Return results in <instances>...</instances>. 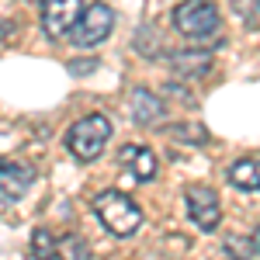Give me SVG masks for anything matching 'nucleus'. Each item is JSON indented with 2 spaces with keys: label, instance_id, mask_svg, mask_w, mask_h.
<instances>
[{
  "label": "nucleus",
  "instance_id": "obj_2",
  "mask_svg": "<svg viewBox=\"0 0 260 260\" xmlns=\"http://www.w3.org/2000/svg\"><path fill=\"white\" fill-rule=\"evenodd\" d=\"M111 139V121L104 118V115H87V118L73 121V128L66 132V146H70V153L77 156V160H98L101 149L108 146Z\"/></svg>",
  "mask_w": 260,
  "mask_h": 260
},
{
  "label": "nucleus",
  "instance_id": "obj_15",
  "mask_svg": "<svg viewBox=\"0 0 260 260\" xmlns=\"http://www.w3.org/2000/svg\"><path fill=\"white\" fill-rule=\"evenodd\" d=\"M170 136L174 139H194V142L208 139V132H201V128H170Z\"/></svg>",
  "mask_w": 260,
  "mask_h": 260
},
{
  "label": "nucleus",
  "instance_id": "obj_3",
  "mask_svg": "<svg viewBox=\"0 0 260 260\" xmlns=\"http://www.w3.org/2000/svg\"><path fill=\"white\" fill-rule=\"evenodd\" d=\"M174 28L194 42H205L219 31V11L212 0H180L174 7Z\"/></svg>",
  "mask_w": 260,
  "mask_h": 260
},
{
  "label": "nucleus",
  "instance_id": "obj_14",
  "mask_svg": "<svg viewBox=\"0 0 260 260\" xmlns=\"http://www.w3.org/2000/svg\"><path fill=\"white\" fill-rule=\"evenodd\" d=\"M233 7L240 11V18L246 24H253V28L260 24V0H233Z\"/></svg>",
  "mask_w": 260,
  "mask_h": 260
},
{
  "label": "nucleus",
  "instance_id": "obj_11",
  "mask_svg": "<svg viewBox=\"0 0 260 260\" xmlns=\"http://www.w3.org/2000/svg\"><path fill=\"white\" fill-rule=\"evenodd\" d=\"M170 62H174V73H180V77H205L212 70L208 52H177Z\"/></svg>",
  "mask_w": 260,
  "mask_h": 260
},
{
  "label": "nucleus",
  "instance_id": "obj_8",
  "mask_svg": "<svg viewBox=\"0 0 260 260\" xmlns=\"http://www.w3.org/2000/svg\"><path fill=\"white\" fill-rule=\"evenodd\" d=\"M31 187V170L21 163H0V194L4 198H21Z\"/></svg>",
  "mask_w": 260,
  "mask_h": 260
},
{
  "label": "nucleus",
  "instance_id": "obj_1",
  "mask_svg": "<svg viewBox=\"0 0 260 260\" xmlns=\"http://www.w3.org/2000/svg\"><path fill=\"white\" fill-rule=\"evenodd\" d=\"M94 212L104 222V229L115 233V236H132L142 225L139 205L128 198V194H121V191H101L98 198H94Z\"/></svg>",
  "mask_w": 260,
  "mask_h": 260
},
{
  "label": "nucleus",
  "instance_id": "obj_18",
  "mask_svg": "<svg viewBox=\"0 0 260 260\" xmlns=\"http://www.w3.org/2000/svg\"><path fill=\"white\" fill-rule=\"evenodd\" d=\"M253 250L260 253V225H257V233H253Z\"/></svg>",
  "mask_w": 260,
  "mask_h": 260
},
{
  "label": "nucleus",
  "instance_id": "obj_9",
  "mask_svg": "<svg viewBox=\"0 0 260 260\" xmlns=\"http://www.w3.org/2000/svg\"><path fill=\"white\" fill-rule=\"evenodd\" d=\"M132 115H136L139 125H160L167 111H163V101L156 94L139 87V90H132Z\"/></svg>",
  "mask_w": 260,
  "mask_h": 260
},
{
  "label": "nucleus",
  "instance_id": "obj_13",
  "mask_svg": "<svg viewBox=\"0 0 260 260\" xmlns=\"http://www.w3.org/2000/svg\"><path fill=\"white\" fill-rule=\"evenodd\" d=\"M31 253H35V260H56V240H52L49 229H35V236H31Z\"/></svg>",
  "mask_w": 260,
  "mask_h": 260
},
{
  "label": "nucleus",
  "instance_id": "obj_4",
  "mask_svg": "<svg viewBox=\"0 0 260 260\" xmlns=\"http://www.w3.org/2000/svg\"><path fill=\"white\" fill-rule=\"evenodd\" d=\"M111 28H115V11L108 4H90V7H83L80 21L73 28V42L80 49H94L111 35Z\"/></svg>",
  "mask_w": 260,
  "mask_h": 260
},
{
  "label": "nucleus",
  "instance_id": "obj_5",
  "mask_svg": "<svg viewBox=\"0 0 260 260\" xmlns=\"http://www.w3.org/2000/svg\"><path fill=\"white\" fill-rule=\"evenodd\" d=\"M80 14V0H42V31L52 42H59L66 35H73Z\"/></svg>",
  "mask_w": 260,
  "mask_h": 260
},
{
  "label": "nucleus",
  "instance_id": "obj_12",
  "mask_svg": "<svg viewBox=\"0 0 260 260\" xmlns=\"http://www.w3.org/2000/svg\"><path fill=\"white\" fill-rule=\"evenodd\" d=\"M56 260H87V243L80 236H66L56 243Z\"/></svg>",
  "mask_w": 260,
  "mask_h": 260
},
{
  "label": "nucleus",
  "instance_id": "obj_16",
  "mask_svg": "<svg viewBox=\"0 0 260 260\" xmlns=\"http://www.w3.org/2000/svg\"><path fill=\"white\" fill-rule=\"evenodd\" d=\"M70 66H73V73H90L98 66V59H77V62H70Z\"/></svg>",
  "mask_w": 260,
  "mask_h": 260
},
{
  "label": "nucleus",
  "instance_id": "obj_7",
  "mask_svg": "<svg viewBox=\"0 0 260 260\" xmlns=\"http://www.w3.org/2000/svg\"><path fill=\"white\" fill-rule=\"evenodd\" d=\"M118 160L139 184H146V180L156 177V156H153V149H146V146H125Z\"/></svg>",
  "mask_w": 260,
  "mask_h": 260
},
{
  "label": "nucleus",
  "instance_id": "obj_6",
  "mask_svg": "<svg viewBox=\"0 0 260 260\" xmlns=\"http://www.w3.org/2000/svg\"><path fill=\"white\" fill-rule=\"evenodd\" d=\"M184 205H187V215L194 219L198 229H215L222 222V205H219V194L205 184H191L184 191Z\"/></svg>",
  "mask_w": 260,
  "mask_h": 260
},
{
  "label": "nucleus",
  "instance_id": "obj_10",
  "mask_svg": "<svg viewBox=\"0 0 260 260\" xmlns=\"http://www.w3.org/2000/svg\"><path fill=\"white\" fill-rule=\"evenodd\" d=\"M229 180H233L240 191H260V160L246 156V160L233 163V167H229Z\"/></svg>",
  "mask_w": 260,
  "mask_h": 260
},
{
  "label": "nucleus",
  "instance_id": "obj_17",
  "mask_svg": "<svg viewBox=\"0 0 260 260\" xmlns=\"http://www.w3.org/2000/svg\"><path fill=\"white\" fill-rule=\"evenodd\" d=\"M11 31H14V28H11L7 21H0V45H4V39H11Z\"/></svg>",
  "mask_w": 260,
  "mask_h": 260
}]
</instances>
